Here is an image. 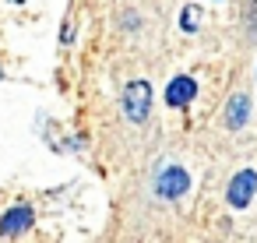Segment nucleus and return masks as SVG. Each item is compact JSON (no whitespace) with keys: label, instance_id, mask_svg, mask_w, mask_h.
I'll return each instance as SVG.
<instances>
[{"label":"nucleus","instance_id":"1","mask_svg":"<svg viewBox=\"0 0 257 243\" xmlns=\"http://www.w3.org/2000/svg\"><path fill=\"white\" fill-rule=\"evenodd\" d=\"M152 190H155L159 201H176V197H183V194L190 190V173H187L183 166H176V162H166V166L155 169Z\"/></svg>","mask_w":257,"mask_h":243},{"label":"nucleus","instance_id":"2","mask_svg":"<svg viewBox=\"0 0 257 243\" xmlns=\"http://www.w3.org/2000/svg\"><path fill=\"white\" fill-rule=\"evenodd\" d=\"M120 106H123V116L131 124H145L148 113H152V85L148 81H131L120 95Z\"/></svg>","mask_w":257,"mask_h":243},{"label":"nucleus","instance_id":"3","mask_svg":"<svg viewBox=\"0 0 257 243\" xmlns=\"http://www.w3.org/2000/svg\"><path fill=\"white\" fill-rule=\"evenodd\" d=\"M253 197H257V173H253V169H239V173L229 180L225 201H229V208L243 211V208H250Z\"/></svg>","mask_w":257,"mask_h":243},{"label":"nucleus","instance_id":"4","mask_svg":"<svg viewBox=\"0 0 257 243\" xmlns=\"http://www.w3.org/2000/svg\"><path fill=\"white\" fill-rule=\"evenodd\" d=\"M32 222H36L32 204H15V208L4 211V218H0V236H22V232L32 229Z\"/></svg>","mask_w":257,"mask_h":243},{"label":"nucleus","instance_id":"5","mask_svg":"<svg viewBox=\"0 0 257 243\" xmlns=\"http://www.w3.org/2000/svg\"><path fill=\"white\" fill-rule=\"evenodd\" d=\"M194 95H197V81H194V78H187V74L173 78V81H169V88H166V102H169V106H176V109H180V106H187Z\"/></svg>","mask_w":257,"mask_h":243},{"label":"nucleus","instance_id":"6","mask_svg":"<svg viewBox=\"0 0 257 243\" xmlns=\"http://www.w3.org/2000/svg\"><path fill=\"white\" fill-rule=\"evenodd\" d=\"M246 116H250V95L246 92H236L229 99V106H225V127L229 131H239L246 124Z\"/></svg>","mask_w":257,"mask_h":243},{"label":"nucleus","instance_id":"7","mask_svg":"<svg viewBox=\"0 0 257 243\" xmlns=\"http://www.w3.org/2000/svg\"><path fill=\"white\" fill-rule=\"evenodd\" d=\"M243 29L250 43H257V0H243Z\"/></svg>","mask_w":257,"mask_h":243},{"label":"nucleus","instance_id":"8","mask_svg":"<svg viewBox=\"0 0 257 243\" xmlns=\"http://www.w3.org/2000/svg\"><path fill=\"white\" fill-rule=\"evenodd\" d=\"M201 8H183V15H180V29L183 32H194L197 25H201V15H197Z\"/></svg>","mask_w":257,"mask_h":243}]
</instances>
